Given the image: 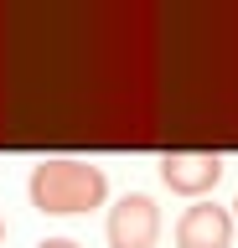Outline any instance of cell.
Wrapping results in <instances>:
<instances>
[{
  "label": "cell",
  "mask_w": 238,
  "mask_h": 248,
  "mask_svg": "<svg viewBox=\"0 0 238 248\" xmlns=\"http://www.w3.org/2000/svg\"><path fill=\"white\" fill-rule=\"evenodd\" d=\"M26 197H32L36 212L47 217H78L104 207L109 197V176L88 160H73V155H57V160H36L32 181H26Z\"/></svg>",
  "instance_id": "cell-1"
},
{
  "label": "cell",
  "mask_w": 238,
  "mask_h": 248,
  "mask_svg": "<svg viewBox=\"0 0 238 248\" xmlns=\"http://www.w3.org/2000/svg\"><path fill=\"white\" fill-rule=\"evenodd\" d=\"M104 232H109V248H156V238H160V207L145 197V191H129V197H119L109 207Z\"/></svg>",
  "instance_id": "cell-2"
},
{
  "label": "cell",
  "mask_w": 238,
  "mask_h": 248,
  "mask_svg": "<svg viewBox=\"0 0 238 248\" xmlns=\"http://www.w3.org/2000/svg\"><path fill=\"white\" fill-rule=\"evenodd\" d=\"M160 181L176 197H207L222 181V155L212 150H166L160 155Z\"/></svg>",
  "instance_id": "cell-3"
},
{
  "label": "cell",
  "mask_w": 238,
  "mask_h": 248,
  "mask_svg": "<svg viewBox=\"0 0 238 248\" xmlns=\"http://www.w3.org/2000/svg\"><path fill=\"white\" fill-rule=\"evenodd\" d=\"M233 243V212L218 202H197L176 222V248H228Z\"/></svg>",
  "instance_id": "cell-4"
},
{
  "label": "cell",
  "mask_w": 238,
  "mask_h": 248,
  "mask_svg": "<svg viewBox=\"0 0 238 248\" xmlns=\"http://www.w3.org/2000/svg\"><path fill=\"white\" fill-rule=\"evenodd\" d=\"M36 248H78V243H73V238H42Z\"/></svg>",
  "instance_id": "cell-5"
},
{
  "label": "cell",
  "mask_w": 238,
  "mask_h": 248,
  "mask_svg": "<svg viewBox=\"0 0 238 248\" xmlns=\"http://www.w3.org/2000/svg\"><path fill=\"white\" fill-rule=\"evenodd\" d=\"M233 217H238V197H233Z\"/></svg>",
  "instance_id": "cell-6"
},
{
  "label": "cell",
  "mask_w": 238,
  "mask_h": 248,
  "mask_svg": "<svg viewBox=\"0 0 238 248\" xmlns=\"http://www.w3.org/2000/svg\"><path fill=\"white\" fill-rule=\"evenodd\" d=\"M0 238H5V222H0Z\"/></svg>",
  "instance_id": "cell-7"
}]
</instances>
